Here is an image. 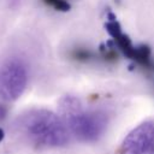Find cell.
<instances>
[{
  "mask_svg": "<svg viewBox=\"0 0 154 154\" xmlns=\"http://www.w3.org/2000/svg\"><path fill=\"white\" fill-rule=\"evenodd\" d=\"M23 137L37 148H57L69 142L70 132L61 117L47 109H31L17 122Z\"/></svg>",
  "mask_w": 154,
  "mask_h": 154,
  "instance_id": "6da1fadb",
  "label": "cell"
},
{
  "mask_svg": "<svg viewBox=\"0 0 154 154\" xmlns=\"http://www.w3.org/2000/svg\"><path fill=\"white\" fill-rule=\"evenodd\" d=\"M60 117L69 132L82 142H94L105 132L108 123L107 114L99 109H85L73 96H65L59 103Z\"/></svg>",
  "mask_w": 154,
  "mask_h": 154,
  "instance_id": "7a4b0ae2",
  "label": "cell"
},
{
  "mask_svg": "<svg viewBox=\"0 0 154 154\" xmlns=\"http://www.w3.org/2000/svg\"><path fill=\"white\" fill-rule=\"evenodd\" d=\"M28 67L20 58H10L0 67V96L6 101L17 100L28 83Z\"/></svg>",
  "mask_w": 154,
  "mask_h": 154,
  "instance_id": "3957f363",
  "label": "cell"
},
{
  "mask_svg": "<svg viewBox=\"0 0 154 154\" xmlns=\"http://www.w3.org/2000/svg\"><path fill=\"white\" fill-rule=\"evenodd\" d=\"M107 32L114 41L116 47L128 58L134 60L135 63L142 65L143 67L152 66L150 60V49L147 46H134L131 40L126 34L123 32L120 24L118 23L116 16L113 13H108L107 22L105 24Z\"/></svg>",
  "mask_w": 154,
  "mask_h": 154,
  "instance_id": "277c9868",
  "label": "cell"
},
{
  "mask_svg": "<svg viewBox=\"0 0 154 154\" xmlns=\"http://www.w3.org/2000/svg\"><path fill=\"white\" fill-rule=\"evenodd\" d=\"M119 154H154V120H148L134 130L124 138Z\"/></svg>",
  "mask_w": 154,
  "mask_h": 154,
  "instance_id": "5b68a950",
  "label": "cell"
},
{
  "mask_svg": "<svg viewBox=\"0 0 154 154\" xmlns=\"http://www.w3.org/2000/svg\"><path fill=\"white\" fill-rule=\"evenodd\" d=\"M45 1L55 10H59V11H69L70 10V4L66 0H45Z\"/></svg>",
  "mask_w": 154,
  "mask_h": 154,
  "instance_id": "8992f818",
  "label": "cell"
},
{
  "mask_svg": "<svg viewBox=\"0 0 154 154\" xmlns=\"http://www.w3.org/2000/svg\"><path fill=\"white\" fill-rule=\"evenodd\" d=\"M73 57L78 60H88L91 57V53L87 49H76L73 52Z\"/></svg>",
  "mask_w": 154,
  "mask_h": 154,
  "instance_id": "52a82bcc",
  "label": "cell"
},
{
  "mask_svg": "<svg viewBox=\"0 0 154 154\" xmlns=\"http://www.w3.org/2000/svg\"><path fill=\"white\" fill-rule=\"evenodd\" d=\"M7 114V111H6V107L4 105L0 103V120H2Z\"/></svg>",
  "mask_w": 154,
  "mask_h": 154,
  "instance_id": "ba28073f",
  "label": "cell"
},
{
  "mask_svg": "<svg viewBox=\"0 0 154 154\" xmlns=\"http://www.w3.org/2000/svg\"><path fill=\"white\" fill-rule=\"evenodd\" d=\"M4 136H5V132H4V130L0 128V142L4 140Z\"/></svg>",
  "mask_w": 154,
  "mask_h": 154,
  "instance_id": "9c48e42d",
  "label": "cell"
}]
</instances>
